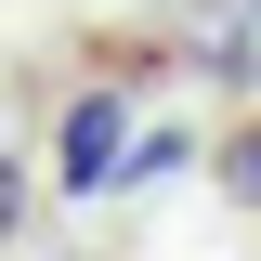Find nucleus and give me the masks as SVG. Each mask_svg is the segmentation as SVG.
Segmentation results:
<instances>
[{"instance_id":"obj_1","label":"nucleus","mask_w":261,"mask_h":261,"mask_svg":"<svg viewBox=\"0 0 261 261\" xmlns=\"http://www.w3.org/2000/svg\"><path fill=\"white\" fill-rule=\"evenodd\" d=\"M118 157H130V105H118V79H105V92L65 105V130H53V183H65V196H105V183H118Z\"/></svg>"},{"instance_id":"obj_2","label":"nucleus","mask_w":261,"mask_h":261,"mask_svg":"<svg viewBox=\"0 0 261 261\" xmlns=\"http://www.w3.org/2000/svg\"><path fill=\"white\" fill-rule=\"evenodd\" d=\"M209 79H261V0H248V13H235L222 39H209Z\"/></svg>"},{"instance_id":"obj_3","label":"nucleus","mask_w":261,"mask_h":261,"mask_svg":"<svg viewBox=\"0 0 261 261\" xmlns=\"http://www.w3.org/2000/svg\"><path fill=\"white\" fill-rule=\"evenodd\" d=\"M222 196H248V209H261V118H248V130L222 144Z\"/></svg>"},{"instance_id":"obj_4","label":"nucleus","mask_w":261,"mask_h":261,"mask_svg":"<svg viewBox=\"0 0 261 261\" xmlns=\"http://www.w3.org/2000/svg\"><path fill=\"white\" fill-rule=\"evenodd\" d=\"M13 209H27V183H13V157H0V235H13Z\"/></svg>"}]
</instances>
